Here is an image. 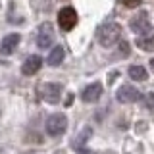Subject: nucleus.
<instances>
[{"instance_id":"13","label":"nucleus","mask_w":154,"mask_h":154,"mask_svg":"<svg viewBox=\"0 0 154 154\" xmlns=\"http://www.w3.org/2000/svg\"><path fill=\"white\" fill-rule=\"evenodd\" d=\"M129 77L135 81H144L146 79V69L143 66H131L129 67Z\"/></svg>"},{"instance_id":"1","label":"nucleus","mask_w":154,"mask_h":154,"mask_svg":"<svg viewBox=\"0 0 154 154\" xmlns=\"http://www.w3.org/2000/svg\"><path fill=\"white\" fill-rule=\"evenodd\" d=\"M119 38H122V25L119 23H104L96 31V41L106 48L114 46Z\"/></svg>"},{"instance_id":"5","label":"nucleus","mask_w":154,"mask_h":154,"mask_svg":"<svg viewBox=\"0 0 154 154\" xmlns=\"http://www.w3.org/2000/svg\"><path fill=\"white\" fill-rule=\"evenodd\" d=\"M116 98L123 104H131V102H139V100L143 98V94H141V91L133 85H122L118 89V93H116Z\"/></svg>"},{"instance_id":"15","label":"nucleus","mask_w":154,"mask_h":154,"mask_svg":"<svg viewBox=\"0 0 154 154\" xmlns=\"http://www.w3.org/2000/svg\"><path fill=\"white\" fill-rule=\"evenodd\" d=\"M144 108L154 110V93H148L146 96H144Z\"/></svg>"},{"instance_id":"3","label":"nucleus","mask_w":154,"mask_h":154,"mask_svg":"<svg viewBox=\"0 0 154 154\" xmlns=\"http://www.w3.org/2000/svg\"><path fill=\"white\" fill-rule=\"evenodd\" d=\"M38 94L48 104H56L62 96V85L60 83H42L38 87Z\"/></svg>"},{"instance_id":"18","label":"nucleus","mask_w":154,"mask_h":154,"mask_svg":"<svg viewBox=\"0 0 154 154\" xmlns=\"http://www.w3.org/2000/svg\"><path fill=\"white\" fill-rule=\"evenodd\" d=\"M71 102H73V94H67V98H66V106H69Z\"/></svg>"},{"instance_id":"19","label":"nucleus","mask_w":154,"mask_h":154,"mask_svg":"<svg viewBox=\"0 0 154 154\" xmlns=\"http://www.w3.org/2000/svg\"><path fill=\"white\" fill-rule=\"evenodd\" d=\"M79 154H94V152H93V150H87V148H81Z\"/></svg>"},{"instance_id":"2","label":"nucleus","mask_w":154,"mask_h":154,"mask_svg":"<svg viewBox=\"0 0 154 154\" xmlns=\"http://www.w3.org/2000/svg\"><path fill=\"white\" fill-rule=\"evenodd\" d=\"M67 129V118L64 114H52L50 118L46 119V133L50 135V137H60V135H64Z\"/></svg>"},{"instance_id":"12","label":"nucleus","mask_w":154,"mask_h":154,"mask_svg":"<svg viewBox=\"0 0 154 154\" xmlns=\"http://www.w3.org/2000/svg\"><path fill=\"white\" fill-rule=\"evenodd\" d=\"M137 46L144 52H154V33H148L146 37H139Z\"/></svg>"},{"instance_id":"8","label":"nucleus","mask_w":154,"mask_h":154,"mask_svg":"<svg viewBox=\"0 0 154 154\" xmlns=\"http://www.w3.org/2000/svg\"><path fill=\"white\" fill-rule=\"evenodd\" d=\"M102 93H104V89H102L100 83H91L83 89L81 98H83V102H96V100L102 96Z\"/></svg>"},{"instance_id":"4","label":"nucleus","mask_w":154,"mask_h":154,"mask_svg":"<svg viewBox=\"0 0 154 154\" xmlns=\"http://www.w3.org/2000/svg\"><path fill=\"white\" fill-rule=\"evenodd\" d=\"M58 25L62 31H71L77 25V12L71 6H66L58 12Z\"/></svg>"},{"instance_id":"6","label":"nucleus","mask_w":154,"mask_h":154,"mask_svg":"<svg viewBox=\"0 0 154 154\" xmlns=\"http://www.w3.org/2000/svg\"><path fill=\"white\" fill-rule=\"evenodd\" d=\"M129 27H131L133 33H137V35H143V33H148L152 31V23H150V17H148L146 12H141L137 14L131 21H129Z\"/></svg>"},{"instance_id":"14","label":"nucleus","mask_w":154,"mask_h":154,"mask_svg":"<svg viewBox=\"0 0 154 154\" xmlns=\"http://www.w3.org/2000/svg\"><path fill=\"white\" fill-rule=\"evenodd\" d=\"M91 135H93V129H91V127H85L83 131H81V135L77 137V141H75V146H81V144H83L85 141H89V137H91Z\"/></svg>"},{"instance_id":"10","label":"nucleus","mask_w":154,"mask_h":154,"mask_svg":"<svg viewBox=\"0 0 154 154\" xmlns=\"http://www.w3.org/2000/svg\"><path fill=\"white\" fill-rule=\"evenodd\" d=\"M19 41H21V37H19L17 33H12V35L4 37L2 42H0V52H2V54H12V52L16 50V46L19 45Z\"/></svg>"},{"instance_id":"20","label":"nucleus","mask_w":154,"mask_h":154,"mask_svg":"<svg viewBox=\"0 0 154 154\" xmlns=\"http://www.w3.org/2000/svg\"><path fill=\"white\" fill-rule=\"evenodd\" d=\"M150 69L154 71V58H152V60H150Z\"/></svg>"},{"instance_id":"16","label":"nucleus","mask_w":154,"mask_h":154,"mask_svg":"<svg viewBox=\"0 0 154 154\" xmlns=\"http://www.w3.org/2000/svg\"><path fill=\"white\" fill-rule=\"evenodd\" d=\"M125 8H139L143 4V0H119Z\"/></svg>"},{"instance_id":"17","label":"nucleus","mask_w":154,"mask_h":154,"mask_svg":"<svg viewBox=\"0 0 154 154\" xmlns=\"http://www.w3.org/2000/svg\"><path fill=\"white\" fill-rule=\"evenodd\" d=\"M119 54H122V56H127L129 54V42H119Z\"/></svg>"},{"instance_id":"7","label":"nucleus","mask_w":154,"mask_h":154,"mask_svg":"<svg viewBox=\"0 0 154 154\" xmlns=\"http://www.w3.org/2000/svg\"><path fill=\"white\" fill-rule=\"evenodd\" d=\"M37 45H38V48H48V46L54 45V27H52V23L46 21L38 27Z\"/></svg>"},{"instance_id":"9","label":"nucleus","mask_w":154,"mask_h":154,"mask_svg":"<svg viewBox=\"0 0 154 154\" xmlns=\"http://www.w3.org/2000/svg\"><path fill=\"white\" fill-rule=\"evenodd\" d=\"M41 66H42V60H41V56H29L27 60H25V64L21 66V73L23 75H35L38 69H41Z\"/></svg>"},{"instance_id":"11","label":"nucleus","mask_w":154,"mask_h":154,"mask_svg":"<svg viewBox=\"0 0 154 154\" xmlns=\"http://www.w3.org/2000/svg\"><path fill=\"white\" fill-rule=\"evenodd\" d=\"M62 60H64V48L56 45V46L50 50V54H48L46 62H48V66L56 67V66H60V64H62Z\"/></svg>"}]
</instances>
